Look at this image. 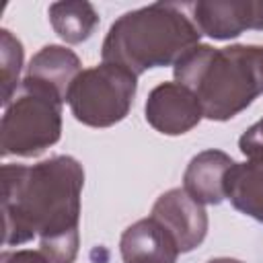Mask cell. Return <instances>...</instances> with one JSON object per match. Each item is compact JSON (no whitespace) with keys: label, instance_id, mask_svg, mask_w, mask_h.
I'll use <instances>...</instances> for the list:
<instances>
[{"label":"cell","instance_id":"cell-6","mask_svg":"<svg viewBox=\"0 0 263 263\" xmlns=\"http://www.w3.org/2000/svg\"><path fill=\"white\" fill-rule=\"evenodd\" d=\"M175 240L179 253H189L197 249L208 234V212L203 203L193 199L185 189L164 191L152 205L150 214Z\"/></svg>","mask_w":263,"mask_h":263},{"label":"cell","instance_id":"cell-14","mask_svg":"<svg viewBox=\"0 0 263 263\" xmlns=\"http://www.w3.org/2000/svg\"><path fill=\"white\" fill-rule=\"evenodd\" d=\"M23 43L8 31L2 29L0 31V70H2V105L6 107L16 90L21 88V70H23Z\"/></svg>","mask_w":263,"mask_h":263},{"label":"cell","instance_id":"cell-15","mask_svg":"<svg viewBox=\"0 0 263 263\" xmlns=\"http://www.w3.org/2000/svg\"><path fill=\"white\" fill-rule=\"evenodd\" d=\"M238 148L240 152L247 156V160L253 158H263V117L253 123L238 140Z\"/></svg>","mask_w":263,"mask_h":263},{"label":"cell","instance_id":"cell-8","mask_svg":"<svg viewBox=\"0 0 263 263\" xmlns=\"http://www.w3.org/2000/svg\"><path fill=\"white\" fill-rule=\"evenodd\" d=\"M146 121L164 136L191 132L203 117L197 97L179 82H162L150 90L144 107Z\"/></svg>","mask_w":263,"mask_h":263},{"label":"cell","instance_id":"cell-10","mask_svg":"<svg viewBox=\"0 0 263 263\" xmlns=\"http://www.w3.org/2000/svg\"><path fill=\"white\" fill-rule=\"evenodd\" d=\"M119 253L123 263H177L179 257L175 240L152 216L123 230Z\"/></svg>","mask_w":263,"mask_h":263},{"label":"cell","instance_id":"cell-9","mask_svg":"<svg viewBox=\"0 0 263 263\" xmlns=\"http://www.w3.org/2000/svg\"><path fill=\"white\" fill-rule=\"evenodd\" d=\"M234 160L222 150L195 154L183 175V189L203 205H218L226 199V175Z\"/></svg>","mask_w":263,"mask_h":263},{"label":"cell","instance_id":"cell-4","mask_svg":"<svg viewBox=\"0 0 263 263\" xmlns=\"http://www.w3.org/2000/svg\"><path fill=\"white\" fill-rule=\"evenodd\" d=\"M62 99L49 88L25 78L14 99L4 107L0 123V154L39 156L62 136Z\"/></svg>","mask_w":263,"mask_h":263},{"label":"cell","instance_id":"cell-3","mask_svg":"<svg viewBox=\"0 0 263 263\" xmlns=\"http://www.w3.org/2000/svg\"><path fill=\"white\" fill-rule=\"evenodd\" d=\"M175 82L189 88L205 119L228 121L259 95L257 45H195L175 66Z\"/></svg>","mask_w":263,"mask_h":263},{"label":"cell","instance_id":"cell-17","mask_svg":"<svg viewBox=\"0 0 263 263\" xmlns=\"http://www.w3.org/2000/svg\"><path fill=\"white\" fill-rule=\"evenodd\" d=\"M257 76H259V84L263 92V45H257Z\"/></svg>","mask_w":263,"mask_h":263},{"label":"cell","instance_id":"cell-12","mask_svg":"<svg viewBox=\"0 0 263 263\" xmlns=\"http://www.w3.org/2000/svg\"><path fill=\"white\" fill-rule=\"evenodd\" d=\"M226 199L240 214L263 224V158L232 164L226 175Z\"/></svg>","mask_w":263,"mask_h":263},{"label":"cell","instance_id":"cell-16","mask_svg":"<svg viewBox=\"0 0 263 263\" xmlns=\"http://www.w3.org/2000/svg\"><path fill=\"white\" fill-rule=\"evenodd\" d=\"M0 263H47L41 251L21 249V251H4L0 255Z\"/></svg>","mask_w":263,"mask_h":263},{"label":"cell","instance_id":"cell-5","mask_svg":"<svg viewBox=\"0 0 263 263\" xmlns=\"http://www.w3.org/2000/svg\"><path fill=\"white\" fill-rule=\"evenodd\" d=\"M136 88V74L103 62L78 74L68 92V105L76 121L90 127H111L127 117Z\"/></svg>","mask_w":263,"mask_h":263},{"label":"cell","instance_id":"cell-1","mask_svg":"<svg viewBox=\"0 0 263 263\" xmlns=\"http://www.w3.org/2000/svg\"><path fill=\"white\" fill-rule=\"evenodd\" d=\"M84 168L72 156L2 166L4 245L39 238L47 263H74L80 247V193Z\"/></svg>","mask_w":263,"mask_h":263},{"label":"cell","instance_id":"cell-11","mask_svg":"<svg viewBox=\"0 0 263 263\" xmlns=\"http://www.w3.org/2000/svg\"><path fill=\"white\" fill-rule=\"evenodd\" d=\"M80 72V60L72 49L64 45H45L31 58L25 78L49 88L62 101H68V92Z\"/></svg>","mask_w":263,"mask_h":263},{"label":"cell","instance_id":"cell-18","mask_svg":"<svg viewBox=\"0 0 263 263\" xmlns=\"http://www.w3.org/2000/svg\"><path fill=\"white\" fill-rule=\"evenodd\" d=\"M208 263H242L238 259H230V257H216V259H210Z\"/></svg>","mask_w":263,"mask_h":263},{"label":"cell","instance_id":"cell-2","mask_svg":"<svg viewBox=\"0 0 263 263\" xmlns=\"http://www.w3.org/2000/svg\"><path fill=\"white\" fill-rule=\"evenodd\" d=\"M185 6L154 2L121 14L109 29L101 58L140 76L152 68L175 66L199 45V29L185 14Z\"/></svg>","mask_w":263,"mask_h":263},{"label":"cell","instance_id":"cell-13","mask_svg":"<svg viewBox=\"0 0 263 263\" xmlns=\"http://www.w3.org/2000/svg\"><path fill=\"white\" fill-rule=\"evenodd\" d=\"M47 14H49V23H51L53 31L66 43L86 41L99 25V14H97L95 6L84 0L53 2L49 6Z\"/></svg>","mask_w":263,"mask_h":263},{"label":"cell","instance_id":"cell-7","mask_svg":"<svg viewBox=\"0 0 263 263\" xmlns=\"http://www.w3.org/2000/svg\"><path fill=\"white\" fill-rule=\"evenodd\" d=\"M201 35L226 41L245 31H263V2L259 0H201L187 4Z\"/></svg>","mask_w":263,"mask_h":263}]
</instances>
